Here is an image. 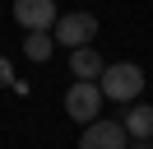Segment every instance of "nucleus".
Instances as JSON below:
<instances>
[{
	"label": "nucleus",
	"instance_id": "obj_1",
	"mask_svg": "<svg viewBox=\"0 0 153 149\" xmlns=\"http://www.w3.org/2000/svg\"><path fill=\"white\" fill-rule=\"evenodd\" d=\"M97 89H102V98H111V102H134L139 98V89H144V70L134 61H111V65H102V74H97Z\"/></svg>",
	"mask_w": 153,
	"mask_h": 149
},
{
	"label": "nucleus",
	"instance_id": "obj_2",
	"mask_svg": "<svg viewBox=\"0 0 153 149\" xmlns=\"http://www.w3.org/2000/svg\"><path fill=\"white\" fill-rule=\"evenodd\" d=\"M65 117L79 121V126H88L93 117H102V89H97V79H74L65 89Z\"/></svg>",
	"mask_w": 153,
	"mask_h": 149
},
{
	"label": "nucleus",
	"instance_id": "obj_3",
	"mask_svg": "<svg viewBox=\"0 0 153 149\" xmlns=\"http://www.w3.org/2000/svg\"><path fill=\"white\" fill-rule=\"evenodd\" d=\"M51 37H56V42H65L70 51H74V47H88V42L97 37V19H93V14H56Z\"/></svg>",
	"mask_w": 153,
	"mask_h": 149
},
{
	"label": "nucleus",
	"instance_id": "obj_4",
	"mask_svg": "<svg viewBox=\"0 0 153 149\" xmlns=\"http://www.w3.org/2000/svg\"><path fill=\"white\" fill-rule=\"evenodd\" d=\"M130 144V135H125L121 121H107V117H93L84 126V135H79V149H125Z\"/></svg>",
	"mask_w": 153,
	"mask_h": 149
},
{
	"label": "nucleus",
	"instance_id": "obj_5",
	"mask_svg": "<svg viewBox=\"0 0 153 149\" xmlns=\"http://www.w3.org/2000/svg\"><path fill=\"white\" fill-rule=\"evenodd\" d=\"M56 14H60L56 0H14V19H19L23 33H37V28H47V33H51Z\"/></svg>",
	"mask_w": 153,
	"mask_h": 149
},
{
	"label": "nucleus",
	"instance_id": "obj_6",
	"mask_svg": "<svg viewBox=\"0 0 153 149\" xmlns=\"http://www.w3.org/2000/svg\"><path fill=\"white\" fill-rule=\"evenodd\" d=\"M70 74H74V79H97V74H102V56H97L93 47H74V51H70Z\"/></svg>",
	"mask_w": 153,
	"mask_h": 149
},
{
	"label": "nucleus",
	"instance_id": "obj_7",
	"mask_svg": "<svg viewBox=\"0 0 153 149\" xmlns=\"http://www.w3.org/2000/svg\"><path fill=\"white\" fill-rule=\"evenodd\" d=\"M121 126H125V135H130V140H153V107H149V102L130 107Z\"/></svg>",
	"mask_w": 153,
	"mask_h": 149
},
{
	"label": "nucleus",
	"instance_id": "obj_8",
	"mask_svg": "<svg viewBox=\"0 0 153 149\" xmlns=\"http://www.w3.org/2000/svg\"><path fill=\"white\" fill-rule=\"evenodd\" d=\"M23 51H28V61H51V51H56V37L47 33V28H37V33L23 37Z\"/></svg>",
	"mask_w": 153,
	"mask_h": 149
},
{
	"label": "nucleus",
	"instance_id": "obj_9",
	"mask_svg": "<svg viewBox=\"0 0 153 149\" xmlns=\"http://www.w3.org/2000/svg\"><path fill=\"white\" fill-rule=\"evenodd\" d=\"M0 84H14V70H10V61H0Z\"/></svg>",
	"mask_w": 153,
	"mask_h": 149
},
{
	"label": "nucleus",
	"instance_id": "obj_10",
	"mask_svg": "<svg viewBox=\"0 0 153 149\" xmlns=\"http://www.w3.org/2000/svg\"><path fill=\"white\" fill-rule=\"evenodd\" d=\"M125 149H153V140H134V144H125Z\"/></svg>",
	"mask_w": 153,
	"mask_h": 149
}]
</instances>
